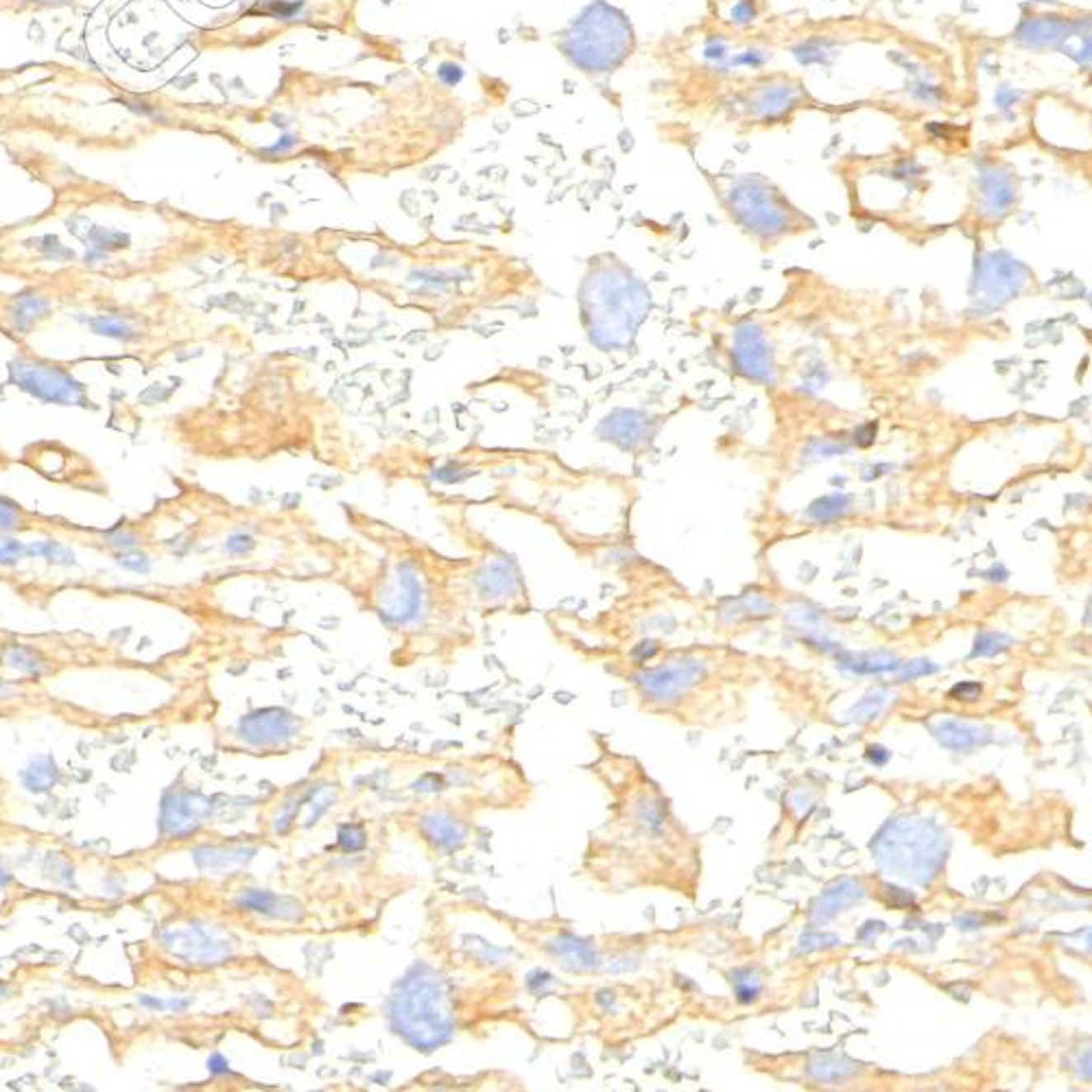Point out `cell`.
<instances>
[{
  "instance_id": "4dcf8cb0",
  "label": "cell",
  "mask_w": 1092,
  "mask_h": 1092,
  "mask_svg": "<svg viewBox=\"0 0 1092 1092\" xmlns=\"http://www.w3.org/2000/svg\"><path fill=\"white\" fill-rule=\"evenodd\" d=\"M140 1003H143V1005H147V1007H151V1010H162V1007H164V1003H162V1001H157V999H149V996H143V999H140Z\"/></svg>"
},
{
  "instance_id": "52a82bcc",
  "label": "cell",
  "mask_w": 1092,
  "mask_h": 1092,
  "mask_svg": "<svg viewBox=\"0 0 1092 1092\" xmlns=\"http://www.w3.org/2000/svg\"><path fill=\"white\" fill-rule=\"evenodd\" d=\"M13 378L20 382V387L26 389L40 400L49 402H77L83 400V389L79 382H75L66 372L50 365H40V363H13Z\"/></svg>"
},
{
  "instance_id": "7c38bea8",
  "label": "cell",
  "mask_w": 1092,
  "mask_h": 1092,
  "mask_svg": "<svg viewBox=\"0 0 1092 1092\" xmlns=\"http://www.w3.org/2000/svg\"><path fill=\"white\" fill-rule=\"evenodd\" d=\"M865 898V889H863L861 883H856V880L850 879H841L832 883V885L826 889L819 900L813 905L811 909V924H824L828 920L837 916V913L846 912L852 905H859Z\"/></svg>"
},
{
  "instance_id": "ac0fdd59",
  "label": "cell",
  "mask_w": 1092,
  "mask_h": 1092,
  "mask_svg": "<svg viewBox=\"0 0 1092 1092\" xmlns=\"http://www.w3.org/2000/svg\"><path fill=\"white\" fill-rule=\"evenodd\" d=\"M846 507H848V496H843V494H832V496H826V499H822L819 503H815L811 513L813 518L830 520L837 518L839 513L846 512Z\"/></svg>"
},
{
  "instance_id": "f546056e",
  "label": "cell",
  "mask_w": 1092,
  "mask_h": 1092,
  "mask_svg": "<svg viewBox=\"0 0 1092 1092\" xmlns=\"http://www.w3.org/2000/svg\"><path fill=\"white\" fill-rule=\"evenodd\" d=\"M957 924H959V929L970 930V929H977V926L981 924V920L977 916H970V913H966V916L957 917Z\"/></svg>"
},
{
  "instance_id": "4316f807",
  "label": "cell",
  "mask_w": 1092,
  "mask_h": 1092,
  "mask_svg": "<svg viewBox=\"0 0 1092 1092\" xmlns=\"http://www.w3.org/2000/svg\"><path fill=\"white\" fill-rule=\"evenodd\" d=\"M889 758H892V754H889L885 748H880V745H869L868 748V761L872 762V765H876V767L887 765Z\"/></svg>"
},
{
  "instance_id": "d4e9b609",
  "label": "cell",
  "mask_w": 1092,
  "mask_h": 1092,
  "mask_svg": "<svg viewBox=\"0 0 1092 1092\" xmlns=\"http://www.w3.org/2000/svg\"><path fill=\"white\" fill-rule=\"evenodd\" d=\"M826 944H839L835 935H819V933H813V935H804L799 940V950H815L822 949Z\"/></svg>"
},
{
  "instance_id": "1f68e13d",
  "label": "cell",
  "mask_w": 1092,
  "mask_h": 1092,
  "mask_svg": "<svg viewBox=\"0 0 1092 1092\" xmlns=\"http://www.w3.org/2000/svg\"><path fill=\"white\" fill-rule=\"evenodd\" d=\"M210 1068H213L214 1073H221V1071H227V1068H225V1062L221 1060V1057H213V1060H210Z\"/></svg>"
},
{
  "instance_id": "3957f363",
  "label": "cell",
  "mask_w": 1092,
  "mask_h": 1092,
  "mask_svg": "<svg viewBox=\"0 0 1092 1092\" xmlns=\"http://www.w3.org/2000/svg\"><path fill=\"white\" fill-rule=\"evenodd\" d=\"M724 197L738 223L758 237L785 234L795 217L785 194L762 175L725 177Z\"/></svg>"
},
{
  "instance_id": "f1b7e54d",
  "label": "cell",
  "mask_w": 1092,
  "mask_h": 1092,
  "mask_svg": "<svg viewBox=\"0 0 1092 1092\" xmlns=\"http://www.w3.org/2000/svg\"><path fill=\"white\" fill-rule=\"evenodd\" d=\"M13 523H16V513H13L12 507H5L2 500H0V527L2 529H12Z\"/></svg>"
},
{
  "instance_id": "7402d4cb",
  "label": "cell",
  "mask_w": 1092,
  "mask_h": 1092,
  "mask_svg": "<svg viewBox=\"0 0 1092 1092\" xmlns=\"http://www.w3.org/2000/svg\"><path fill=\"white\" fill-rule=\"evenodd\" d=\"M935 671H937L935 664H930V662H926V660H916V662H912V664H905V667L900 668L898 680L900 682H912V680H916V677H922V675L935 673Z\"/></svg>"
},
{
  "instance_id": "e0dca14e",
  "label": "cell",
  "mask_w": 1092,
  "mask_h": 1092,
  "mask_svg": "<svg viewBox=\"0 0 1092 1092\" xmlns=\"http://www.w3.org/2000/svg\"><path fill=\"white\" fill-rule=\"evenodd\" d=\"M892 699V693H887V691H876V693L868 695V697H863L859 704H855L848 710V721H855V724H869L874 719L879 717L880 710L885 708V704Z\"/></svg>"
},
{
  "instance_id": "ffe728a7",
  "label": "cell",
  "mask_w": 1092,
  "mask_h": 1092,
  "mask_svg": "<svg viewBox=\"0 0 1092 1092\" xmlns=\"http://www.w3.org/2000/svg\"><path fill=\"white\" fill-rule=\"evenodd\" d=\"M1007 644H1010V640L1005 636H1001V634H994V631H981L979 636H977V640H974L972 655L974 658H977V655H996L1001 654V651L1007 649Z\"/></svg>"
},
{
  "instance_id": "603a6c76",
  "label": "cell",
  "mask_w": 1092,
  "mask_h": 1092,
  "mask_svg": "<svg viewBox=\"0 0 1092 1092\" xmlns=\"http://www.w3.org/2000/svg\"><path fill=\"white\" fill-rule=\"evenodd\" d=\"M981 693H983V688L977 682H961L957 687L950 688V699H957V701H979Z\"/></svg>"
},
{
  "instance_id": "4fadbf2b",
  "label": "cell",
  "mask_w": 1092,
  "mask_h": 1092,
  "mask_svg": "<svg viewBox=\"0 0 1092 1092\" xmlns=\"http://www.w3.org/2000/svg\"><path fill=\"white\" fill-rule=\"evenodd\" d=\"M933 737L937 743L953 752H970V749L986 745L990 741V732L979 725H968L955 719H942L933 725Z\"/></svg>"
},
{
  "instance_id": "7a4b0ae2",
  "label": "cell",
  "mask_w": 1092,
  "mask_h": 1092,
  "mask_svg": "<svg viewBox=\"0 0 1092 1092\" xmlns=\"http://www.w3.org/2000/svg\"><path fill=\"white\" fill-rule=\"evenodd\" d=\"M872 855L889 876L924 887L942 869L946 837L926 818H898L874 837Z\"/></svg>"
},
{
  "instance_id": "d6986e66",
  "label": "cell",
  "mask_w": 1092,
  "mask_h": 1092,
  "mask_svg": "<svg viewBox=\"0 0 1092 1092\" xmlns=\"http://www.w3.org/2000/svg\"><path fill=\"white\" fill-rule=\"evenodd\" d=\"M734 990H737V996L741 1003H752V1001L758 996L761 992V981L756 977V972L752 970H741V972L734 974Z\"/></svg>"
},
{
  "instance_id": "ba28073f",
  "label": "cell",
  "mask_w": 1092,
  "mask_h": 1092,
  "mask_svg": "<svg viewBox=\"0 0 1092 1092\" xmlns=\"http://www.w3.org/2000/svg\"><path fill=\"white\" fill-rule=\"evenodd\" d=\"M701 675H704V667L699 662L684 660L671 662L667 667L640 673L636 680L644 693L655 701H673L687 693L693 684H697Z\"/></svg>"
},
{
  "instance_id": "9c48e42d",
  "label": "cell",
  "mask_w": 1092,
  "mask_h": 1092,
  "mask_svg": "<svg viewBox=\"0 0 1092 1092\" xmlns=\"http://www.w3.org/2000/svg\"><path fill=\"white\" fill-rule=\"evenodd\" d=\"M1024 282H1027V271L1023 265H1018L1016 260H1011L1003 254H992L981 269L979 284L983 291L981 300L990 302V304H1001V302L1010 300V295L1018 293Z\"/></svg>"
},
{
  "instance_id": "83f0119b",
  "label": "cell",
  "mask_w": 1092,
  "mask_h": 1092,
  "mask_svg": "<svg viewBox=\"0 0 1092 1092\" xmlns=\"http://www.w3.org/2000/svg\"><path fill=\"white\" fill-rule=\"evenodd\" d=\"M439 77H442L443 82L452 86V83H457L462 79V68L455 66V63H443L442 68H439Z\"/></svg>"
},
{
  "instance_id": "44dd1931",
  "label": "cell",
  "mask_w": 1092,
  "mask_h": 1092,
  "mask_svg": "<svg viewBox=\"0 0 1092 1092\" xmlns=\"http://www.w3.org/2000/svg\"><path fill=\"white\" fill-rule=\"evenodd\" d=\"M29 774H33L35 778L33 780H26L29 789H35V791H46L49 786H53L57 782V771L55 765L50 761H46V767H31L29 769Z\"/></svg>"
},
{
  "instance_id": "6da1fadb",
  "label": "cell",
  "mask_w": 1092,
  "mask_h": 1092,
  "mask_svg": "<svg viewBox=\"0 0 1092 1092\" xmlns=\"http://www.w3.org/2000/svg\"><path fill=\"white\" fill-rule=\"evenodd\" d=\"M583 328L594 345L625 348L644 319L649 293L621 267H601L588 275L579 291Z\"/></svg>"
},
{
  "instance_id": "8fae6325",
  "label": "cell",
  "mask_w": 1092,
  "mask_h": 1092,
  "mask_svg": "<svg viewBox=\"0 0 1092 1092\" xmlns=\"http://www.w3.org/2000/svg\"><path fill=\"white\" fill-rule=\"evenodd\" d=\"M979 199L986 214L1003 217L1005 213H1010L1011 204L1016 199L1014 175L1010 171H1005L1003 166H990L986 173L981 175Z\"/></svg>"
},
{
  "instance_id": "277c9868",
  "label": "cell",
  "mask_w": 1092,
  "mask_h": 1092,
  "mask_svg": "<svg viewBox=\"0 0 1092 1092\" xmlns=\"http://www.w3.org/2000/svg\"><path fill=\"white\" fill-rule=\"evenodd\" d=\"M398 1007L393 1016L400 1018V1029H405L411 1043L418 1047H439L452 1029L446 994L437 981L422 977L406 983L405 992L396 996Z\"/></svg>"
},
{
  "instance_id": "484cf974",
  "label": "cell",
  "mask_w": 1092,
  "mask_h": 1092,
  "mask_svg": "<svg viewBox=\"0 0 1092 1092\" xmlns=\"http://www.w3.org/2000/svg\"><path fill=\"white\" fill-rule=\"evenodd\" d=\"M96 330H101L103 335H116V337H123L127 332V326L123 321H114V319H99L96 321Z\"/></svg>"
},
{
  "instance_id": "cb8c5ba5",
  "label": "cell",
  "mask_w": 1092,
  "mask_h": 1092,
  "mask_svg": "<svg viewBox=\"0 0 1092 1092\" xmlns=\"http://www.w3.org/2000/svg\"><path fill=\"white\" fill-rule=\"evenodd\" d=\"M7 660H9V664L16 668H26V671H35V668H38V664H35V655H33L29 649H25V647H13V649H9Z\"/></svg>"
},
{
  "instance_id": "d6a6232c",
  "label": "cell",
  "mask_w": 1092,
  "mask_h": 1092,
  "mask_svg": "<svg viewBox=\"0 0 1092 1092\" xmlns=\"http://www.w3.org/2000/svg\"><path fill=\"white\" fill-rule=\"evenodd\" d=\"M7 693H9V688H7L5 684H2V682H0V695H7Z\"/></svg>"
},
{
  "instance_id": "2e32d148",
  "label": "cell",
  "mask_w": 1092,
  "mask_h": 1092,
  "mask_svg": "<svg viewBox=\"0 0 1092 1092\" xmlns=\"http://www.w3.org/2000/svg\"><path fill=\"white\" fill-rule=\"evenodd\" d=\"M843 667L856 671V673H883V671H898L900 662L898 658L879 651V654L848 658V660H843Z\"/></svg>"
},
{
  "instance_id": "9a60e30c",
  "label": "cell",
  "mask_w": 1092,
  "mask_h": 1092,
  "mask_svg": "<svg viewBox=\"0 0 1092 1092\" xmlns=\"http://www.w3.org/2000/svg\"><path fill=\"white\" fill-rule=\"evenodd\" d=\"M855 1071H856L855 1064L848 1060H843V1057H819V1060L811 1062V1066H808V1075L819 1081L846 1080V1077H850Z\"/></svg>"
},
{
  "instance_id": "8992f818",
  "label": "cell",
  "mask_w": 1092,
  "mask_h": 1092,
  "mask_svg": "<svg viewBox=\"0 0 1092 1092\" xmlns=\"http://www.w3.org/2000/svg\"><path fill=\"white\" fill-rule=\"evenodd\" d=\"M1016 35L1029 49L1073 50L1071 46L1073 40L1090 42L1088 18H1062L1055 13H1036L1031 18H1024Z\"/></svg>"
},
{
  "instance_id": "5b68a950",
  "label": "cell",
  "mask_w": 1092,
  "mask_h": 1092,
  "mask_svg": "<svg viewBox=\"0 0 1092 1092\" xmlns=\"http://www.w3.org/2000/svg\"><path fill=\"white\" fill-rule=\"evenodd\" d=\"M804 96L806 90L798 79L789 75H767L758 77L743 92H738L734 96V105L745 120L778 123L799 110Z\"/></svg>"
},
{
  "instance_id": "5bb4252c",
  "label": "cell",
  "mask_w": 1092,
  "mask_h": 1092,
  "mask_svg": "<svg viewBox=\"0 0 1092 1092\" xmlns=\"http://www.w3.org/2000/svg\"><path fill=\"white\" fill-rule=\"evenodd\" d=\"M717 5V16L734 29L749 26L765 12V0H712Z\"/></svg>"
},
{
  "instance_id": "30bf717a",
  "label": "cell",
  "mask_w": 1092,
  "mask_h": 1092,
  "mask_svg": "<svg viewBox=\"0 0 1092 1092\" xmlns=\"http://www.w3.org/2000/svg\"><path fill=\"white\" fill-rule=\"evenodd\" d=\"M737 361L741 369L752 378L758 381H771L774 369H771V356L769 348L762 339V332L756 326H743L737 335Z\"/></svg>"
}]
</instances>
